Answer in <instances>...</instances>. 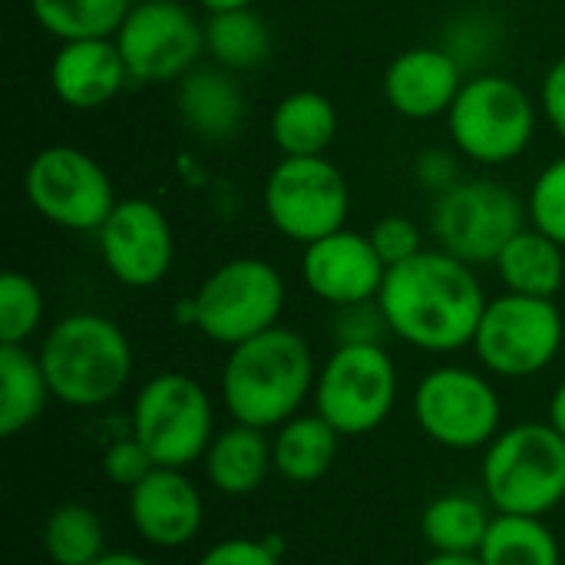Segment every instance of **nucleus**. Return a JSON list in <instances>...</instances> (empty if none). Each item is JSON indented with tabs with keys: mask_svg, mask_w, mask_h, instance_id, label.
Instances as JSON below:
<instances>
[{
	"mask_svg": "<svg viewBox=\"0 0 565 565\" xmlns=\"http://www.w3.org/2000/svg\"><path fill=\"white\" fill-rule=\"evenodd\" d=\"M526 215H530L533 228H540L543 235H550L565 248V156L550 162L536 175V182L530 189Z\"/></svg>",
	"mask_w": 565,
	"mask_h": 565,
	"instance_id": "32",
	"label": "nucleus"
},
{
	"mask_svg": "<svg viewBox=\"0 0 565 565\" xmlns=\"http://www.w3.org/2000/svg\"><path fill=\"white\" fill-rule=\"evenodd\" d=\"M93 565H152L139 553H126V550H109L106 556H99Z\"/></svg>",
	"mask_w": 565,
	"mask_h": 565,
	"instance_id": "40",
	"label": "nucleus"
},
{
	"mask_svg": "<svg viewBox=\"0 0 565 565\" xmlns=\"http://www.w3.org/2000/svg\"><path fill=\"white\" fill-rule=\"evenodd\" d=\"M397 404V367L384 344H338L315 384V411L341 434H374Z\"/></svg>",
	"mask_w": 565,
	"mask_h": 565,
	"instance_id": "10",
	"label": "nucleus"
},
{
	"mask_svg": "<svg viewBox=\"0 0 565 565\" xmlns=\"http://www.w3.org/2000/svg\"><path fill=\"white\" fill-rule=\"evenodd\" d=\"M487 503L507 516H546L565 500V437L550 420L513 424L493 437L480 467Z\"/></svg>",
	"mask_w": 565,
	"mask_h": 565,
	"instance_id": "4",
	"label": "nucleus"
},
{
	"mask_svg": "<svg viewBox=\"0 0 565 565\" xmlns=\"http://www.w3.org/2000/svg\"><path fill=\"white\" fill-rule=\"evenodd\" d=\"M526 228V205L497 179H460L434 199L430 232L437 248L467 265H497L500 252Z\"/></svg>",
	"mask_w": 565,
	"mask_h": 565,
	"instance_id": "7",
	"label": "nucleus"
},
{
	"mask_svg": "<svg viewBox=\"0 0 565 565\" xmlns=\"http://www.w3.org/2000/svg\"><path fill=\"white\" fill-rule=\"evenodd\" d=\"M109 275L126 288L159 285L175 262V235L166 212L149 199H119L96 232Z\"/></svg>",
	"mask_w": 565,
	"mask_h": 565,
	"instance_id": "15",
	"label": "nucleus"
},
{
	"mask_svg": "<svg viewBox=\"0 0 565 565\" xmlns=\"http://www.w3.org/2000/svg\"><path fill=\"white\" fill-rule=\"evenodd\" d=\"M467 76L447 46H407L384 70L387 106L414 122L447 116Z\"/></svg>",
	"mask_w": 565,
	"mask_h": 565,
	"instance_id": "18",
	"label": "nucleus"
},
{
	"mask_svg": "<svg viewBox=\"0 0 565 565\" xmlns=\"http://www.w3.org/2000/svg\"><path fill=\"white\" fill-rule=\"evenodd\" d=\"M414 172H417V182L427 185L437 195L447 192L454 182H460L457 179V162H454V156L447 149H427V152H420Z\"/></svg>",
	"mask_w": 565,
	"mask_h": 565,
	"instance_id": "37",
	"label": "nucleus"
},
{
	"mask_svg": "<svg viewBox=\"0 0 565 565\" xmlns=\"http://www.w3.org/2000/svg\"><path fill=\"white\" fill-rule=\"evenodd\" d=\"M301 278L315 298L331 308L374 301L384 288L387 265L371 245V235L354 228H338L311 245L301 255Z\"/></svg>",
	"mask_w": 565,
	"mask_h": 565,
	"instance_id": "16",
	"label": "nucleus"
},
{
	"mask_svg": "<svg viewBox=\"0 0 565 565\" xmlns=\"http://www.w3.org/2000/svg\"><path fill=\"white\" fill-rule=\"evenodd\" d=\"M129 424L152 460L175 470L199 463L215 437L209 391L179 371L156 374L139 387Z\"/></svg>",
	"mask_w": 565,
	"mask_h": 565,
	"instance_id": "8",
	"label": "nucleus"
},
{
	"mask_svg": "<svg viewBox=\"0 0 565 565\" xmlns=\"http://www.w3.org/2000/svg\"><path fill=\"white\" fill-rule=\"evenodd\" d=\"M334 341L338 344H384V338L391 334L387 318L374 301H361V305H344L334 308Z\"/></svg>",
	"mask_w": 565,
	"mask_h": 565,
	"instance_id": "35",
	"label": "nucleus"
},
{
	"mask_svg": "<svg viewBox=\"0 0 565 565\" xmlns=\"http://www.w3.org/2000/svg\"><path fill=\"white\" fill-rule=\"evenodd\" d=\"M199 7H205L209 13L215 10H235V7H255V0H195Z\"/></svg>",
	"mask_w": 565,
	"mask_h": 565,
	"instance_id": "42",
	"label": "nucleus"
},
{
	"mask_svg": "<svg viewBox=\"0 0 565 565\" xmlns=\"http://www.w3.org/2000/svg\"><path fill=\"white\" fill-rule=\"evenodd\" d=\"M497 275L513 295L553 298L565 285V248L540 228H523L497 258Z\"/></svg>",
	"mask_w": 565,
	"mask_h": 565,
	"instance_id": "23",
	"label": "nucleus"
},
{
	"mask_svg": "<svg viewBox=\"0 0 565 565\" xmlns=\"http://www.w3.org/2000/svg\"><path fill=\"white\" fill-rule=\"evenodd\" d=\"M113 40L129 79L179 83L205 53V23L175 0H136Z\"/></svg>",
	"mask_w": 565,
	"mask_h": 565,
	"instance_id": "14",
	"label": "nucleus"
},
{
	"mask_svg": "<svg viewBox=\"0 0 565 565\" xmlns=\"http://www.w3.org/2000/svg\"><path fill=\"white\" fill-rule=\"evenodd\" d=\"M36 354L53 401L79 411L116 401L132 377V344L126 331L93 311L60 318Z\"/></svg>",
	"mask_w": 565,
	"mask_h": 565,
	"instance_id": "3",
	"label": "nucleus"
},
{
	"mask_svg": "<svg viewBox=\"0 0 565 565\" xmlns=\"http://www.w3.org/2000/svg\"><path fill=\"white\" fill-rule=\"evenodd\" d=\"M132 3H136V0H132Z\"/></svg>",
	"mask_w": 565,
	"mask_h": 565,
	"instance_id": "43",
	"label": "nucleus"
},
{
	"mask_svg": "<svg viewBox=\"0 0 565 565\" xmlns=\"http://www.w3.org/2000/svg\"><path fill=\"white\" fill-rule=\"evenodd\" d=\"M338 126V106L318 89L288 93L271 113V139L281 156H324Z\"/></svg>",
	"mask_w": 565,
	"mask_h": 565,
	"instance_id": "25",
	"label": "nucleus"
},
{
	"mask_svg": "<svg viewBox=\"0 0 565 565\" xmlns=\"http://www.w3.org/2000/svg\"><path fill=\"white\" fill-rule=\"evenodd\" d=\"M483 565H563L559 540L543 516L497 513L480 546Z\"/></svg>",
	"mask_w": 565,
	"mask_h": 565,
	"instance_id": "28",
	"label": "nucleus"
},
{
	"mask_svg": "<svg viewBox=\"0 0 565 565\" xmlns=\"http://www.w3.org/2000/svg\"><path fill=\"white\" fill-rule=\"evenodd\" d=\"M414 420L437 447L457 454L487 450L503 430V401L480 371L444 364L417 381Z\"/></svg>",
	"mask_w": 565,
	"mask_h": 565,
	"instance_id": "9",
	"label": "nucleus"
},
{
	"mask_svg": "<svg viewBox=\"0 0 565 565\" xmlns=\"http://www.w3.org/2000/svg\"><path fill=\"white\" fill-rule=\"evenodd\" d=\"M179 122L202 142H225L245 126V93L232 70L195 66L175 83Z\"/></svg>",
	"mask_w": 565,
	"mask_h": 565,
	"instance_id": "20",
	"label": "nucleus"
},
{
	"mask_svg": "<svg viewBox=\"0 0 565 565\" xmlns=\"http://www.w3.org/2000/svg\"><path fill=\"white\" fill-rule=\"evenodd\" d=\"M132 0H30L33 20L60 43L116 36Z\"/></svg>",
	"mask_w": 565,
	"mask_h": 565,
	"instance_id": "30",
	"label": "nucleus"
},
{
	"mask_svg": "<svg viewBox=\"0 0 565 565\" xmlns=\"http://www.w3.org/2000/svg\"><path fill=\"white\" fill-rule=\"evenodd\" d=\"M377 305L394 338L427 354H450L473 344L487 295L473 265L444 248H424L387 268Z\"/></svg>",
	"mask_w": 565,
	"mask_h": 565,
	"instance_id": "1",
	"label": "nucleus"
},
{
	"mask_svg": "<svg viewBox=\"0 0 565 565\" xmlns=\"http://www.w3.org/2000/svg\"><path fill=\"white\" fill-rule=\"evenodd\" d=\"M424 565H483L480 553H434Z\"/></svg>",
	"mask_w": 565,
	"mask_h": 565,
	"instance_id": "39",
	"label": "nucleus"
},
{
	"mask_svg": "<svg viewBox=\"0 0 565 565\" xmlns=\"http://www.w3.org/2000/svg\"><path fill=\"white\" fill-rule=\"evenodd\" d=\"M563 311L553 298L507 291L487 301L473 351L490 374L520 381L546 371L563 351Z\"/></svg>",
	"mask_w": 565,
	"mask_h": 565,
	"instance_id": "11",
	"label": "nucleus"
},
{
	"mask_svg": "<svg viewBox=\"0 0 565 565\" xmlns=\"http://www.w3.org/2000/svg\"><path fill=\"white\" fill-rule=\"evenodd\" d=\"M23 192L43 222L66 232H99L119 202L109 172L76 146L40 149L26 162Z\"/></svg>",
	"mask_w": 565,
	"mask_h": 565,
	"instance_id": "12",
	"label": "nucleus"
},
{
	"mask_svg": "<svg viewBox=\"0 0 565 565\" xmlns=\"http://www.w3.org/2000/svg\"><path fill=\"white\" fill-rule=\"evenodd\" d=\"M550 424L565 437V381L556 387V394L550 401Z\"/></svg>",
	"mask_w": 565,
	"mask_h": 565,
	"instance_id": "41",
	"label": "nucleus"
},
{
	"mask_svg": "<svg viewBox=\"0 0 565 565\" xmlns=\"http://www.w3.org/2000/svg\"><path fill=\"white\" fill-rule=\"evenodd\" d=\"M285 311V278L265 258H228L218 265L199 291L179 305V321L192 324L202 338L222 348H235L248 338L278 328Z\"/></svg>",
	"mask_w": 565,
	"mask_h": 565,
	"instance_id": "5",
	"label": "nucleus"
},
{
	"mask_svg": "<svg viewBox=\"0 0 565 565\" xmlns=\"http://www.w3.org/2000/svg\"><path fill=\"white\" fill-rule=\"evenodd\" d=\"M281 553L285 550L278 536H265V540L232 536L205 550L195 565H281Z\"/></svg>",
	"mask_w": 565,
	"mask_h": 565,
	"instance_id": "36",
	"label": "nucleus"
},
{
	"mask_svg": "<svg viewBox=\"0 0 565 565\" xmlns=\"http://www.w3.org/2000/svg\"><path fill=\"white\" fill-rule=\"evenodd\" d=\"M43 291L23 271L0 278V344H26L43 324Z\"/></svg>",
	"mask_w": 565,
	"mask_h": 565,
	"instance_id": "31",
	"label": "nucleus"
},
{
	"mask_svg": "<svg viewBox=\"0 0 565 565\" xmlns=\"http://www.w3.org/2000/svg\"><path fill=\"white\" fill-rule=\"evenodd\" d=\"M447 126L460 156L480 166H507L536 136V103L516 79L480 73L463 83L447 113Z\"/></svg>",
	"mask_w": 565,
	"mask_h": 565,
	"instance_id": "6",
	"label": "nucleus"
},
{
	"mask_svg": "<svg viewBox=\"0 0 565 565\" xmlns=\"http://www.w3.org/2000/svg\"><path fill=\"white\" fill-rule=\"evenodd\" d=\"M126 83H129V70L113 36L60 43V50L50 60L53 96L79 113L113 103Z\"/></svg>",
	"mask_w": 565,
	"mask_h": 565,
	"instance_id": "19",
	"label": "nucleus"
},
{
	"mask_svg": "<svg viewBox=\"0 0 565 565\" xmlns=\"http://www.w3.org/2000/svg\"><path fill=\"white\" fill-rule=\"evenodd\" d=\"M271 26L255 7L215 10L205 20V53L215 66L242 73L255 70L271 56Z\"/></svg>",
	"mask_w": 565,
	"mask_h": 565,
	"instance_id": "27",
	"label": "nucleus"
},
{
	"mask_svg": "<svg viewBox=\"0 0 565 565\" xmlns=\"http://www.w3.org/2000/svg\"><path fill=\"white\" fill-rule=\"evenodd\" d=\"M99 463H103V477H106L109 483L122 487L126 493H129L132 487H139V483L159 467L136 434L113 440V444L106 447V454H103Z\"/></svg>",
	"mask_w": 565,
	"mask_h": 565,
	"instance_id": "33",
	"label": "nucleus"
},
{
	"mask_svg": "<svg viewBox=\"0 0 565 565\" xmlns=\"http://www.w3.org/2000/svg\"><path fill=\"white\" fill-rule=\"evenodd\" d=\"M540 106H543L550 126L559 132V139L565 142V56L546 70L543 89H540Z\"/></svg>",
	"mask_w": 565,
	"mask_h": 565,
	"instance_id": "38",
	"label": "nucleus"
},
{
	"mask_svg": "<svg viewBox=\"0 0 565 565\" xmlns=\"http://www.w3.org/2000/svg\"><path fill=\"white\" fill-rule=\"evenodd\" d=\"M205 477L212 490L222 497H252L265 487V480L275 473V457H271V437L268 430L248 427V424H232L228 430L215 434L205 457H202Z\"/></svg>",
	"mask_w": 565,
	"mask_h": 565,
	"instance_id": "21",
	"label": "nucleus"
},
{
	"mask_svg": "<svg viewBox=\"0 0 565 565\" xmlns=\"http://www.w3.org/2000/svg\"><path fill=\"white\" fill-rule=\"evenodd\" d=\"M318 371L311 344L291 328H268L228 348L222 367V404L235 424L275 430L315 397Z\"/></svg>",
	"mask_w": 565,
	"mask_h": 565,
	"instance_id": "2",
	"label": "nucleus"
},
{
	"mask_svg": "<svg viewBox=\"0 0 565 565\" xmlns=\"http://www.w3.org/2000/svg\"><path fill=\"white\" fill-rule=\"evenodd\" d=\"M341 434L315 411V414H295L271 434V457H275V473L288 483H318L321 477L331 473L338 450H341Z\"/></svg>",
	"mask_w": 565,
	"mask_h": 565,
	"instance_id": "22",
	"label": "nucleus"
},
{
	"mask_svg": "<svg viewBox=\"0 0 565 565\" xmlns=\"http://www.w3.org/2000/svg\"><path fill=\"white\" fill-rule=\"evenodd\" d=\"M53 397L40 354L26 344H0V434L17 437L33 427Z\"/></svg>",
	"mask_w": 565,
	"mask_h": 565,
	"instance_id": "24",
	"label": "nucleus"
},
{
	"mask_svg": "<svg viewBox=\"0 0 565 565\" xmlns=\"http://www.w3.org/2000/svg\"><path fill=\"white\" fill-rule=\"evenodd\" d=\"M40 546L53 565H93L106 556V526L86 503L56 507L40 530Z\"/></svg>",
	"mask_w": 565,
	"mask_h": 565,
	"instance_id": "29",
	"label": "nucleus"
},
{
	"mask_svg": "<svg viewBox=\"0 0 565 565\" xmlns=\"http://www.w3.org/2000/svg\"><path fill=\"white\" fill-rule=\"evenodd\" d=\"M497 510L470 493H444L420 513V536L434 553H480Z\"/></svg>",
	"mask_w": 565,
	"mask_h": 565,
	"instance_id": "26",
	"label": "nucleus"
},
{
	"mask_svg": "<svg viewBox=\"0 0 565 565\" xmlns=\"http://www.w3.org/2000/svg\"><path fill=\"white\" fill-rule=\"evenodd\" d=\"M132 530L156 550H182L192 543L205 520L199 487L175 467H156L126 500Z\"/></svg>",
	"mask_w": 565,
	"mask_h": 565,
	"instance_id": "17",
	"label": "nucleus"
},
{
	"mask_svg": "<svg viewBox=\"0 0 565 565\" xmlns=\"http://www.w3.org/2000/svg\"><path fill=\"white\" fill-rule=\"evenodd\" d=\"M351 189L324 156H285L265 179V215L278 235L301 248L344 228Z\"/></svg>",
	"mask_w": 565,
	"mask_h": 565,
	"instance_id": "13",
	"label": "nucleus"
},
{
	"mask_svg": "<svg viewBox=\"0 0 565 565\" xmlns=\"http://www.w3.org/2000/svg\"><path fill=\"white\" fill-rule=\"evenodd\" d=\"M367 235H371V245L387 268L404 265L424 252V235H420L417 222L407 215H384L374 222V228Z\"/></svg>",
	"mask_w": 565,
	"mask_h": 565,
	"instance_id": "34",
	"label": "nucleus"
}]
</instances>
